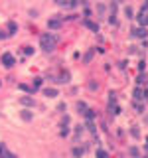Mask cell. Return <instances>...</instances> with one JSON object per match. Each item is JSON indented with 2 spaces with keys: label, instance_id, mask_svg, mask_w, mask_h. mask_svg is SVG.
I'll return each instance as SVG.
<instances>
[{
  "label": "cell",
  "instance_id": "cell-4",
  "mask_svg": "<svg viewBox=\"0 0 148 158\" xmlns=\"http://www.w3.org/2000/svg\"><path fill=\"white\" fill-rule=\"evenodd\" d=\"M14 63H16V57L12 56V54H2V65H4V67L10 69Z\"/></svg>",
  "mask_w": 148,
  "mask_h": 158
},
{
  "label": "cell",
  "instance_id": "cell-8",
  "mask_svg": "<svg viewBox=\"0 0 148 158\" xmlns=\"http://www.w3.org/2000/svg\"><path fill=\"white\" fill-rule=\"evenodd\" d=\"M83 26H87L89 30H93V32H99V24H97V22H91L89 18H85V20H83Z\"/></svg>",
  "mask_w": 148,
  "mask_h": 158
},
{
  "label": "cell",
  "instance_id": "cell-34",
  "mask_svg": "<svg viewBox=\"0 0 148 158\" xmlns=\"http://www.w3.org/2000/svg\"><path fill=\"white\" fill-rule=\"evenodd\" d=\"M146 83H148V81H146Z\"/></svg>",
  "mask_w": 148,
  "mask_h": 158
},
{
  "label": "cell",
  "instance_id": "cell-11",
  "mask_svg": "<svg viewBox=\"0 0 148 158\" xmlns=\"http://www.w3.org/2000/svg\"><path fill=\"white\" fill-rule=\"evenodd\" d=\"M20 117H22V121H26V123H28V121H32V119H34V113L26 109V111H22V113H20Z\"/></svg>",
  "mask_w": 148,
  "mask_h": 158
},
{
  "label": "cell",
  "instance_id": "cell-10",
  "mask_svg": "<svg viewBox=\"0 0 148 158\" xmlns=\"http://www.w3.org/2000/svg\"><path fill=\"white\" fill-rule=\"evenodd\" d=\"M44 95L49 97V99H56L59 93H57V89H53V87H47V89H44Z\"/></svg>",
  "mask_w": 148,
  "mask_h": 158
},
{
  "label": "cell",
  "instance_id": "cell-9",
  "mask_svg": "<svg viewBox=\"0 0 148 158\" xmlns=\"http://www.w3.org/2000/svg\"><path fill=\"white\" fill-rule=\"evenodd\" d=\"M109 22L114 24L116 22V2H113L111 4V14H109Z\"/></svg>",
  "mask_w": 148,
  "mask_h": 158
},
{
  "label": "cell",
  "instance_id": "cell-25",
  "mask_svg": "<svg viewBox=\"0 0 148 158\" xmlns=\"http://www.w3.org/2000/svg\"><path fill=\"white\" fill-rule=\"evenodd\" d=\"M105 10H107L105 4H97V14H99V16H105Z\"/></svg>",
  "mask_w": 148,
  "mask_h": 158
},
{
  "label": "cell",
  "instance_id": "cell-23",
  "mask_svg": "<svg viewBox=\"0 0 148 158\" xmlns=\"http://www.w3.org/2000/svg\"><path fill=\"white\" fill-rule=\"evenodd\" d=\"M111 105H116V93H113V91L109 93V107Z\"/></svg>",
  "mask_w": 148,
  "mask_h": 158
},
{
  "label": "cell",
  "instance_id": "cell-31",
  "mask_svg": "<svg viewBox=\"0 0 148 158\" xmlns=\"http://www.w3.org/2000/svg\"><path fill=\"white\" fill-rule=\"evenodd\" d=\"M89 89H91V91L97 89V83H95V81H89Z\"/></svg>",
  "mask_w": 148,
  "mask_h": 158
},
{
  "label": "cell",
  "instance_id": "cell-26",
  "mask_svg": "<svg viewBox=\"0 0 148 158\" xmlns=\"http://www.w3.org/2000/svg\"><path fill=\"white\" fill-rule=\"evenodd\" d=\"M69 2H71V0H56L57 6H65V8H69Z\"/></svg>",
  "mask_w": 148,
  "mask_h": 158
},
{
  "label": "cell",
  "instance_id": "cell-30",
  "mask_svg": "<svg viewBox=\"0 0 148 158\" xmlns=\"http://www.w3.org/2000/svg\"><path fill=\"white\" fill-rule=\"evenodd\" d=\"M144 67H146V61H144V59H140V61H138V69H140V71H144Z\"/></svg>",
  "mask_w": 148,
  "mask_h": 158
},
{
  "label": "cell",
  "instance_id": "cell-1",
  "mask_svg": "<svg viewBox=\"0 0 148 158\" xmlns=\"http://www.w3.org/2000/svg\"><path fill=\"white\" fill-rule=\"evenodd\" d=\"M56 44H57V36H53V34H44L40 38V45H42L44 52H53Z\"/></svg>",
  "mask_w": 148,
  "mask_h": 158
},
{
  "label": "cell",
  "instance_id": "cell-2",
  "mask_svg": "<svg viewBox=\"0 0 148 158\" xmlns=\"http://www.w3.org/2000/svg\"><path fill=\"white\" fill-rule=\"evenodd\" d=\"M132 95H134V101H140V103H146L148 101V91L142 89L140 85L134 89V93H132Z\"/></svg>",
  "mask_w": 148,
  "mask_h": 158
},
{
  "label": "cell",
  "instance_id": "cell-7",
  "mask_svg": "<svg viewBox=\"0 0 148 158\" xmlns=\"http://www.w3.org/2000/svg\"><path fill=\"white\" fill-rule=\"evenodd\" d=\"M136 18H138V24H140V26H146V28H148V12H142V10H140Z\"/></svg>",
  "mask_w": 148,
  "mask_h": 158
},
{
  "label": "cell",
  "instance_id": "cell-32",
  "mask_svg": "<svg viewBox=\"0 0 148 158\" xmlns=\"http://www.w3.org/2000/svg\"><path fill=\"white\" fill-rule=\"evenodd\" d=\"M8 158H18V156H16V154H10V152H8Z\"/></svg>",
  "mask_w": 148,
  "mask_h": 158
},
{
  "label": "cell",
  "instance_id": "cell-22",
  "mask_svg": "<svg viewBox=\"0 0 148 158\" xmlns=\"http://www.w3.org/2000/svg\"><path fill=\"white\" fill-rule=\"evenodd\" d=\"M109 111H111V115L116 117V115L121 113V107H119V105H111V107H109Z\"/></svg>",
  "mask_w": 148,
  "mask_h": 158
},
{
  "label": "cell",
  "instance_id": "cell-3",
  "mask_svg": "<svg viewBox=\"0 0 148 158\" xmlns=\"http://www.w3.org/2000/svg\"><path fill=\"white\" fill-rule=\"evenodd\" d=\"M132 38H142V40H146V36H148V28L146 26H138V28H134L132 30Z\"/></svg>",
  "mask_w": 148,
  "mask_h": 158
},
{
  "label": "cell",
  "instance_id": "cell-14",
  "mask_svg": "<svg viewBox=\"0 0 148 158\" xmlns=\"http://www.w3.org/2000/svg\"><path fill=\"white\" fill-rule=\"evenodd\" d=\"M95 158H109V152H107V150H103V148H97Z\"/></svg>",
  "mask_w": 148,
  "mask_h": 158
},
{
  "label": "cell",
  "instance_id": "cell-6",
  "mask_svg": "<svg viewBox=\"0 0 148 158\" xmlns=\"http://www.w3.org/2000/svg\"><path fill=\"white\" fill-rule=\"evenodd\" d=\"M47 28H49V30H59V28H61V20H59V18L47 20Z\"/></svg>",
  "mask_w": 148,
  "mask_h": 158
},
{
  "label": "cell",
  "instance_id": "cell-21",
  "mask_svg": "<svg viewBox=\"0 0 148 158\" xmlns=\"http://www.w3.org/2000/svg\"><path fill=\"white\" fill-rule=\"evenodd\" d=\"M130 136H132V138H140V131H138V126H130Z\"/></svg>",
  "mask_w": 148,
  "mask_h": 158
},
{
  "label": "cell",
  "instance_id": "cell-24",
  "mask_svg": "<svg viewBox=\"0 0 148 158\" xmlns=\"http://www.w3.org/2000/svg\"><path fill=\"white\" fill-rule=\"evenodd\" d=\"M83 117H85L87 121H93V119H95V111H93V109H87V113L83 115Z\"/></svg>",
  "mask_w": 148,
  "mask_h": 158
},
{
  "label": "cell",
  "instance_id": "cell-28",
  "mask_svg": "<svg viewBox=\"0 0 148 158\" xmlns=\"http://www.w3.org/2000/svg\"><path fill=\"white\" fill-rule=\"evenodd\" d=\"M42 81H44V79H42V77H36V79H34V85H32V87H34V91L38 89L40 85H42Z\"/></svg>",
  "mask_w": 148,
  "mask_h": 158
},
{
  "label": "cell",
  "instance_id": "cell-12",
  "mask_svg": "<svg viewBox=\"0 0 148 158\" xmlns=\"http://www.w3.org/2000/svg\"><path fill=\"white\" fill-rule=\"evenodd\" d=\"M144 105H146V103H140V101L132 103V107H134V111H136V113H144Z\"/></svg>",
  "mask_w": 148,
  "mask_h": 158
},
{
  "label": "cell",
  "instance_id": "cell-5",
  "mask_svg": "<svg viewBox=\"0 0 148 158\" xmlns=\"http://www.w3.org/2000/svg\"><path fill=\"white\" fill-rule=\"evenodd\" d=\"M20 105H24V107H34L36 101H34V97H30V95H24V97H20Z\"/></svg>",
  "mask_w": 148,
  "mask_h": 158
},
{
  "label": "cell",
  "instance_id": "cell-17",
  "mask_svg": "<svg viewBox=\"0 0 148 158\" xmlns=\"http://www.w3.org/2000/svg\"><path fill=\"white\" fill-rule=\"evenodd\" d=\"M83 152H85V148H81V146L73 148V156H75V158H81V156H83Z\"/></svg>",
  "mask_w": 148,
  "mask_h": 158
},
{
  "label": "cell",
  "instance_id": "cell-29",
  "mask_svg": "<svg viewBox=\"0 0 148 158\" xmlns=\"http://www.w3.org/2000/svg\"><path fill=\"white\" fill-rule=\"evenodd\" d=\"M24 54H26V56H32V54H34V47L26 45V47H24Z\"/></svg>",
  "mask_w": 148,
  "mask_h": 158
},
{
  "label": "cell",
  "instance_id": "cell-13",
  "mask_svg": "<svg viewBox=\"0 0 148 158\" xmlns=\"http://www.w3.org/2000/svg\"><path fill=\"white\" fill-rule=\"evenodd\" d=\"M87 109H89V107H87V103H83V101H79V103H77V111H79L81 115H85V113H87Z\"/></svg>",
  "mask_w": 148,
  "mask_h": 158
},
{
  "label": "cell",
  "instance_id": "cell-19",
  "mask_svg": "<svg viewBox=\"0 0 148 158\" xmlns=\"http://www.w3.org/2000/svg\"><path fill=\"white\" fill-rule=\"evenodd\" d=\"M93 52H95V49H89V52L83 56V63H89V61L93 59Z\"/></svg>",
  "mask_w": 148,
  "mask_h": 158
},
{
  "label": "cell",
  "instance_id": "cell-20",
  "mask_svg": "<svg viewBox=\"0 0 148 158\" xmlns=\"http://www.w3.org/2000/svg\"><path fill=\"white\" fill-rule=\"evenodd\" d=\"M146 81H148V77L140 71V73H138V77H136V83H138V85H142V83H146Z\"/></svg>",
  "mask_w": 148,
  "mask_h": 158
},
{
  "label": "cell",
  "instance_id": "cell-15",
  "mask_svg": "<svg viewBox=\"0 0 148 158\" xmlns=\"http://www.w3.org/2000/svg\"><path fill=\"white\" fill-rule=\"evenodd\" d=\"M16 30H18V24L14 22V20H10V22H8V34H14Z\"/></svg>",
  "mask_w": 148,
  "mask_h": 158
},
{
  "label": "cell",
  "instance_id": "cell-27",
  "mask_svg": "<svg viewBox=\"0 0 148 158\" xmlns=\"http://www.w3.org/2000/svg\"><path fill=\"white\" fill-rule=\"evenodd\" d=\"M125 16H126V18H132V16H134V12H132L130 6H126V8H125Z\"/></svg>",
  "mask_w": 148,
  "mask_h": 158
},
{
  "label": "cell",
  "instance_id": "cell-33",
  "mask_svg": "<svg viewBox=\"0 0 148 158\" xmlns=\"http://www.w3.org/2000/svg\"><path fill=\"white\" fill-rule=\"evenodd\" d=\"M144 123H148V115H146V117H144Z\"/></svg>",
  "mask_w": 148,
  "mask_h": 158
},
{
  "label": "cell",
  "instance_id": "cell-18",
  "mask_svg": "<svg viewBox=\"0 0 148 158\" xmlns=\"http://www.w3.org/2000/svg\"><path fill=\"white\" fill-rule=\"evenodd\" d=\"M128 154L132 158H138V154H140V150H138L136 146H128Z\"/></svg>",
  "mask_w": 148,
  "mask_h": 158
},
{
  "label": "cell",
  "instance_id": "cell-16",
  "mask_svg": "<svg viewBox=\"0 0 148 158\" xmlns=\"http://www.w3.org/2000/svg\"><path fill=\"white\" fill-rule=\"evenodd\" d=\"M57 81H59V83H69V71H63V73L59 75Z\"/></svg>",
  "mask_w": 148,
  "mask_h": 158
}]
</instances>
